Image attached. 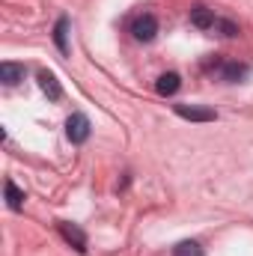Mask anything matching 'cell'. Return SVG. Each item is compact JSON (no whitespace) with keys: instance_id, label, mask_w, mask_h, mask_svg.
<instances>
[{"instance_id":"obj_10","label":"cell","mask_w":253,"mask_h":256,"mask_svg":"<svg viewBox=\"0 0 253 256\" xmlns=\"http://www.w3.org/2000/svg\"><path fill=\"white\" fill-rule=\"evenodd\" d=\"M54 45L60 54H68V18L66 15H60L54 24Z\"/></svg>"},{"instance_id":"obj_12","label":"cell","mask_w":253,"mask_h":256,"mask_svg":"<svg viewBox=\"0 0 253 256\" xmlns=\"http://www.w3.org/2000/svg\"><path fill=\"white\" fill-rule=\"evenodd\" d=\"M214 33H220V36L232 39V36H238V24H236V21H230V18H218V21H214Z\"/></svg>"},{"instance_id":"obj_7","label":"cell","mask_w":253,"mask_h":256,"mask_svg":"<svg viewBox=\"0 0 253 256\" xmlns=\"http://www.w3.org/2000/svg\"><path fill=\"white\" fill-rule=\"evenodd\" d=\"M39 86H42V92L51 102H60L63 98V86H60V80H57L54 72H39Z\"/></svg>"},{"instance_id":"obj_1","label":"cell","mask_w":253,"mask_h":256,"mask_svg":"<svg viewBox=\"0 0 253 256\" xmlns=\"http://www.w3.org/2000/svg\"><path fill=\"white\" fill-rule=\"evenodd\" d=\"M212 74H218V78L226 80V84H242V80L250 74V66L238 63V60H214Z\"/></svg>"},{"instance_id":"obj_9","label":"cell","mask_w":253,"mask_h":256,"mask_svg":"<svg viewBox=\"0 0 253 256\" xmlns=\"http://www.w3.org/2000/svg\"><path fill=\"white\" fill-rule=\"evenodd\" d=\"M24 74H27V68L21 63H0V80L6 84V86H15V84H21L24 80Z\"/></svg>"},{"instance_id":"obj_13","label":"cell","mask_w":253,"mask_h":256,"mask_svg":"<svg viewBox=\"0 0 253 256\" xmlns=\"http://www.w3.org/2000/svg\"><path fill=\"white\" fill-rule=\"evenodd\" d=\"M173 256H202V248L196 242H179L173 248Z\"/></svg>"},{"instance_id":"obj_8","label":"cell","mask_w":253,"mask_h":256,"mask_svg":"<svg viewBox=\"0 0 253 256\" xmlns=\"http://www.w3.org/2000/svg\"><path fill=\"white\" fill-rule=\"evenodd\" d=\"M179 86H182V78H179L176 72H167V74H161V78L155 80V92L164 96V98H167V96H176Z\"/></svg>"},{"instance_id":"obj_6","label":"cell","mask_w":253,"mask_h":256,"mask_svg":"<svg viewBox=\"0 0 253 256\" xmlns=\"http://www.w3.org/2000/svg\"><path fill=\"white\" fill-rule=\"evenodd\" d=\"M214 21H218V15H214L208 6L196 3V6L190 9V24H194L196 30H214Z\"/></svg>"},{"instance_id":"obj_5","label":"cell","mask_w":253,"mask_h":256,"mask_svg":"<svg viewBox=\"0 0 253 256\" xmlns=\"http://www.w3.org/2000/svg\"><path fill=\"white\" fill-rule=\"evenodd\" d=\"M57 230H60V236H63L66 242L78 250V254H86V232L78 226V224H68V220H60L57 224Z\"/></svg>"},{"instance_id":"obj_11","label":"cell","mask_w":253,"mask_h":256,"mask_svg":"<svg viewBox=\"0 0 253 256\" xmlns=\"http://www.w3.org/2000/svg\"><path fill=\"white\" fill-rule=\"evenodd\" d=\"M3 191H6V206L12 208V212H18L21 206H24V191L12 182V179H6V185H3Z\"/></svg>"},{"instance_id":"obj_2","label":"cell","mask_w":253,"mask_h":256,"mask_svg":"<svg viewBox=\"0 0 253 256\" xmlns=\"http://www.w3.org/2000/svg\"><path fill=\"white\" fill-rule=\"evenodd\" d=\"M131 36H134L137 42H152V39L158 36V18H155L152 12L137 15V18L131 21Z\"/></svg>"},{"instance_id":"obj_4","label":"cell","mask_w":253,"mask_h":256,"mask_svg":"<svg viewBox=\"0 0 253 256\" xmlns=\"http://www.w3.org/2000/svg\"><path fill=\"white\" fill-rule=\"evenodd\" d=\"M176 116L188 120V122H214L218 120V110L212 108H200V104H173Z\"/></svg>"},{"instance_id":"obj_3","label":"cell","mask_w":253,"mask_h":256,"mask_svg":"<svg viewBox=\"0 0 253 256\" xmlns=\"http://www.w3.org/2000/svg\"><path fill=\"white\" fill-rule=\"evenodd\" d=\"M90 120H86V114H72L68 120H66V137L72 140V143H86L90 140Z\"/></svg>"}]
</instances>
